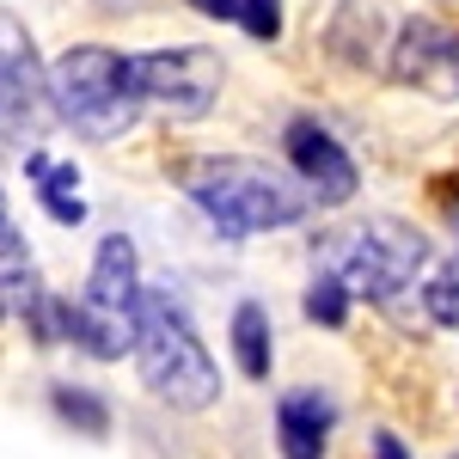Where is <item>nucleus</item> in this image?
Returning a JSON list of instances; mask_svg holds the SVG:
<instances>
[{"mask_svg": "<svg viewBox=\"0 0 459 459\" xmlns=\"http://www.w3.org/2000/svg\"><path fill=\"white\" fill-rule=\"evenodd\" d=\"M423 307H429V318H435L441 331H459V257H447V264L429 276Z\"/></svg>", "mask_w": 459, "mask_h": 459, "instance_id": "nucleus-13", "label": "nucleus"}, {"mask_svg": "<svg viewBox=\"0 0 459 459\" xmlns=\"http://www.w3.org/2000/svg\"><path fill=\"white\" fill-rule=\"evenodd\" d=\"M307 318H318V325H343L350 318V288L337 282V276H313V288H307Z\"/></svg>", "mask_w": 459, "mask_h": 459, "instance_id": "nucleus-15", "label": "nucleus"}, {"mask_svg": "<svg viewBox=\"0 0 459 459\" xmlns=\"http://www.w3.org/2000/svg\"><path fill=\"white\" fill-rule=\"evenodd\" d=\"M423 264L429 239L398 214H368L343 233H331V246H325V276H337L350 294H368V300H392L398 288L417 282Z\"/></svg>", "mask_w": 459, "mask_h": 459, "instance_id": "nucleus-5", "label": "nucleus"}, {"mask_svg": "<svg viewBox=\"0 0 459 459\" xmlns=\"http://www.w3.org/2000/svg\"><path fill=\"white\" fill-rule=\"evenodd\" d=\"M239 25H246L257 43H276V37H282V0H246V6H239Z\"/></svg>", "mask_w": 459, "mask_h": 459, "instance_id": "nucleus-16", "label": "nucleus"}, {"mask_svg": "<svg viewBox=\"0 0 459 459\" xmlns=\"http://www.w3.org/2000/svg\"><path fill=\"white\" fill-rule=\"evenodd\" d=\"M49 105L62 110V123H74L86 142H117L142 110L135 86H129V56H110L99 43H80L68 56H56Z\"/></svg>", "mask_w": 459, "mask_h": 459, "instance_id": "nucleus-4", "label": "nucleus"}, {"mask_svg": "<svg viewBox=\"0 0 459 459\" xmlns=\"http://www.w3.org/2000/svg\"><path fill=\"white\" fill-rule=\"evenodd\" d=\"M447 221H454V233H459V196H454V203H447Z\"/></svg>", "mask_w": 459, "mask_h": 459, "instance_id": "nucleus-19", "label": "nucleus"}, {"mask_svg": "<svg viewBox=\"0 0 459 459\" xmlns=\"http://www.w3.org/2000/svg\"><path fill=\"white\" fill-rule=\"evenodd\" d=\"M56 337L80 343L99 361H123L142 337V264L123 233L99 239L92 276L80 300H56Z\"/></svg>", "mask_w": 459, "mask_h": 459, "instance_id": "nucleus-2", "label": "nucleus"}, {"mask_svg": "<svg viewBox=\"0 0 459 459\" xmlns=\"http://www.w3.org/2000/svg\"><path fill=\"white\" fill-rule=\"evenodd\" d=\"M0 105H6V86H0Z\"/></svg>", "mask_w": 459, "mask_h": 459, "instance_id": "nucleus-22", "label": "nucleus"}, {"mask_svg": "<svg viewBox=\"0 0 459 459\" xmlns=\"http://www.w3.org/2000/svg\"><path fill=\"white\" fill-rule=\"evenodd\" d=\"M0 86L6 99H25V110H37V92H49V80H37V49L19 19L0 13Z\"/></svg>", "mask_w": 459, "mask_h": 459, "instance_id": "nucleus-10", "label": "nucleus"}, {"mask_svg": "<svg viewBox=\"0 0 459 459\" xmlns=\"http://www.w3.org/2000/svg\"><path fill=\"white\" fill-rule=\"evenodd\" d=\"M135 361L142 380L160 404L172 411H209L221 398V368L203 350L196 325L184 313V300H172V288H142V337H135Z\"/></svg>", "mask_w": 459, "mask_h": 459, "instance_id": "nucleus-3", "label": "nucleus"}, {"mask_svg": "<svg viewBox=\"0 0 459 459\" xmlns=\"http://www.w3.org/2000/svg\"><path fill=\"white\" fill-rule=\"evenodd\" d=\"M56 417L74 423L80 435H105V429H110L105 398H92V392H80V386H56Z\"/></svg>", "mask_w": 459, "mask_h": 459, "instance_id": "nucleus-14", "label": "nucleus"}, {"mask_svg": "<svg viewBox=\"0 0 459 459\" xmlns=\"http://www.w3.org/2000/svg\"><path fill=\"white\" fill-rule=\"evenodd\" d=\"M233 355H239V374H246V380H270L276 350H270V313H264L257 300H246V307L233 313Z\"/></svg>", "mask_w": 459, "mask_h": 459, "instance_id": "nucleus-12", "label": "nucleus"}, {"mask_svg": "<svg viewBox=\"0 0 459 459\" xmlns=\"http://www.w3.org/2000/svg\"><path fill=\"white\" fill-rule=\"evenodd\" d=\"M129 86L135 99L166 117H209L221 99V56L214 49H147L129 56Z\"/></svg>", "mask_w": 459, "mask_h": 459, "instance_id": "nucleus-6", "label": "nucleus"}, {"mask_svg": "<svg viewBox=\"0 0 459 459\" xmlns=\"http://www.w3.org/2000/svg\"><path fill=\"white\" fill-rule=\"evenodd\" d=\"M331 398L325 392H288L276 404V435H282V459H325V441H331Z\"/></svg>", "mask_w": 459, "mask_h": 459, "instance_id": "nucleus-9", "label": "nucleus"}, {"mask_svg": "<svg viewBox=\"0 0 459 459\" xmlns=\"http://www.w3.org/2000/svg\"><path fill=\"white\" fill-rule=\"evenodd\" d=\"M288 160H294V178L307 184V196H318V203H350L355 184H361V172H355V160L343 153V142L325 129V123H313V117H294L288 123Z\"/></svg>", "mask_w": 459, "mask_h": 459, "instance_id": "nucleus-8", "label": "nucleus"}, {"mask_svg": "<svg viewBox=\"0 0 459 459\" xmlns=\"http://www.w3.org/2000/svg\"><path fill=\"white\" fill-rule=\"evenodd\" d=\"M184 190L190 203L209 214L227 239H246V233H270V227H288L307 214V184L300 178L276 172L264 160H239V153H209L184 172Z\"/></svg>", "mask_w": 459, "mask_h": 459, "instance_id": "nucleus-1", "label": "nucleus"}, {"mask_svg": "<svg viewBox=\"0 0 459 459\" xmlns=\"http://www.w3.org/2000/svg\"><path fill=\"white\" fill-rule=\"evenodd\" d=\"M0 239H6V196H0Z\"/></svg>", "mask_w": 459, "mask_h": 459, "instance_id": "nucleus-20", "label": "nucleus"}, {"mask_svg": "<svg viewBox=\"0 0 459 459\" xmlns=\"http://www.w3.org/2000/svg\"><path fill=\"white\" fill-rule=\"evenodd\" d=\"M392 80L423 92V99H441V105H459V31L435 25V19H404L398 37H392Z\"/></svg>", "mask_w": 459, "mask_h": 459, "instance_id": "nucleus-7", "label": "nucleus"}, {"mask_svg": "<svg viewBox=\"0 0 459 459\" xmlns=\"http://www.w3.org/2000/svg\"><path fill=\"white\" fill-rule=\"evenodd\" d=\"M374 459H411V454H404L398 435H380V441H374Z\"/></svg>", "mask_w": 459, "mask_h": 459, "instance_id": "nucleus-18", "label": "nucleus"}, {"mask_svg": "<svg viewBox=\"0 0 459 459\" xmlns=\"http://www.w3.org/2000/svg\"><path fill=\"white\" fill-rule=\"evenodd\" d=\"M0 313H6V288H0Z\"/></svg>", "mask_w": 459, "mask_h": 459, "instance_id": "nucleus-21", "label": "nucleus"}, {"mask_svg": "<svg viewBox=\"0 0 459 459\" xmlns=\"http://www.w3.org/2000/svg\"><path fill=\"white\" fill-rule=\"evenodd\" d=\"M25 172L37 178V196H43L49 221H62V227L86 221V196H80V172L74 166H49V153H25Z\"/></svg>", "mask_w": 459, "mask_h": 459, "instance_id": "nucleus-11", "label": "nucleus"}, {"mask_svg": "<svg viewBox=\"0 0 459 459\" xmlns=\"http://www.w3.org/2000/svg\"><path fill=\"white\" fill-rule=\"evenodd\" d=\"M190 6H196V13H209V19H239V6H246V0H190Z\"/></svg>", "mask_w": 459, "mask_h": 459, "instance_id": "nucleus-17", "label": "nucleus"}]
</instances>
